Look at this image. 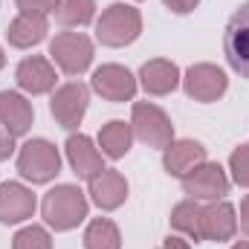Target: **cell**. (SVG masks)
<instances>
[{"instance_id":"6da1fadb","label":"cell","mask_w":249,"mask_h":249,"mask_svg":"<svg viewBox=\"0 0 249 249\" xmlns=\"http://www.w3.org/2000/svg\"><path fill=\"white\" fill-rule=\"evenodd\" d=\"M41 212H44V220L53 229L67 232V229L78 226L87 217V197L75 186H55L53 191L44 194Z\"/></svg>"},{"instance_id":"7a4b0ae2","label":"cell","mask_w":249,"mask_h":249,"mask_svg":"<svg viewBox=\"0 0 249 249\" xmlns=\"http://www.w3.org/2000/svg\"><path fill=\"white\" fill-rule=\"evenodd\" d=\"M139 32H142V15H139V9H133L127 3L107 6L96 23V38L107 47H124V44L136 41Z\"/></svg>"},{"instance_id":"3957f363","label":"cell","mask_w":249,"mask_h":249,"mask_svg":"<svg viewBox=\"0 0 249 249\" xmlns=\"http://www.w3.org/2000/svg\"><path fill=\"white\" fill-rule=\"evenodd\" d=\"M18 171L32 183H50L61 171V154L47 139H29L18 154Z\"/></svg>"},{"instance_id":"277c9868","label":"cell","mask_w":249,"mask_h":249,"mask_svg":"<svg viewBox=\"0 0 249 249\" xmlns=\"http://www.w3.org/2000/svg\"><path fill=\"white\" fill-rule=\"evenodd\" d=\"M133 133L148 145V148H168L174 142V124L171 119L157 107V105H148V102H136L133 105Z\"/></svg>"},{"instance_id":"5b68a950","label":"cell","mask_w":249,"mask_h":249,"mask_svg":"<svg viewBox=\"0 0 249 249\" xmlns=\"http://www.w3.org/2000/svg\"><path fill=\"white\" fill-rule=\"evenodd\" d=\"M223 53L235 72L249 78V0L229 18L223 32Z\"/></svg>"},{"instance_id":"8992f818","label":"cell","mask_w":249,"mask_h":249,"mask_svg":"<svg viewBox=\"0 0 249 249\" xmlns=\"http://www.w3.org/2000/svg\"><path fill=\"white\" fill-rule=\"evenodd\" d=\"M50 55L70 75H81L93 61V41L81 32H61L50 44Z\"/></svg>"},{"instance_id":"52a82bcc","label":"cell","mask_w":249,"mask_h":249,"mask_svg":"<svg viewBox=\"0 0 249 249\" xmlns=\"http://www.w3.org/2000/svg\"><path fill=\"white\" fill-rule=\"evenodd\" d=\"M183 188L191 200H217L229 191V177L217 162H200L183 177Z\"/></svg>"},{"instance_id":"ba28073f","label":"cell","mask_w":249,"mask_h":249,"mask_svg":"<svg viewBox=\"0 0 249 249\" xmlns=\"http://www.w3.org/2000/svg\"><path fill=\"white\" fill-rule=\"evenodd\" d=\"M87 102H90V90L81 84V81H70L55 90L53 96V116L58 119L61 127L72 130L78 127L84 113H87Z\"/></svg>"},{"instance_id":"9c48e42d","label":"cell","mask_w":249,"mask_h":249,"mask_svg":"<svg viewBox=\"0 0 249 249\" xmlns=\"http://www.w3.org/2000/svg\"><path fill=\"white\" fill-rule=\"evenodd\" d=\"M183 84H186V93L194 102H214L229 87L226 72L220 67H214V64H194V67H188Z\"/></svg>"},{"instance_id":"30bf717a","label":"cell","mask_w":249,"mask_h":249,"mask_svg":"<svg viewBox=\"0 0 249 249\" xmlns=\"http://www.w3.org/2000/svg\"><path fill=\"white\" fill-rule=\"evenodd\" d=\"M93 90L107 102H130L136 93V78L119 64H105L93 72Z\"/></svg>"},{"instance_id":"8fae6325","label":"cell","mask_w":249,"mask_h":249,"mask_svg":"<svg viewBox=\"0 0 249 249\" xmlns=\"http://www.w3.org/2000/svg\"><path fill=\"white\" fill-rule=\"evenodd\" d=\"M35 212V194L20 183H3L0 186V223H20L32 217Z\"/></svg>"},{"instance_id":"7c38bea8","label":"cell","mask_w":249,"mask_h":249,"mask_svg":"<svg viewBox=\"0 0 249 249\" xmlns=\"http://www.w3.org/2000/svg\"><path fill=\"white\" fill-rule=\"evenodd\" d=\"M15 78L32 96H41V93H47V90L55 87V70H53V64L47 61V58H41V55L23 58V61L18 64Z\"/></svg>"},{"instance_id":"4fadbf2b","label":"cell","mask_w":249,"mask_h":249,"mask_svg":"<svg viewBox=\"0 0 249 249\" xmlns=\"http://www.w3.org/2000/svg\"><path fill=\"white\" fill-rule=\"evenodd\" d=\"M165 171L171 177H186L188 171H194L200 162H206V148L194 139H180V142H171L165 148Z\"/></svg>"},{"instance_id":"5bb4252c","label":"cell","mask_w":249,"mask_h":249,"mask_svg":"<svg viewBox=\"0 0 249 249\" xmlns=\"http://www.w3.org/2000/svg\"><path fill=\"white\" fill-rule=\"evenodd\" d=\"M90 197L102 209H119L124 203V197H127V180L119 171L105 168L90 180Z\"/></svg>"},{"instance_id":"9a60e30c","label":"cell","mask_w":249,"mask_h":249,"mask_svg":"<svg viewBox=\"0 0 249 249\" xmlns=\"http://www.w3.org/2000/svg\"><path fill=\"white\" fill-rule=\"evenodd\" d=\"M0 124L12 133V136H23L32 127V105L20 96V93H0Z\"/></svg>"},{"instance_id":"2e32d148","label":"cell","mask_w":249,"mask_h":249,"mask_svg":"<svg viewBox=\"0 0 249 249\" xmlns=\"http://www.w3.org/2000/svg\"><path fill=\"white\" fill-rule=\"evenodd\" d=\"M67 160H70L72 171H75L78 177H84V180H93L99 171H105V168H102V154L93 148V142H90L84 133L67 139Z\"/></svg>"},{"instance_id":"e0dca14e","label":"cell","mask_w":249,"mask_h":249,"mask_svg":"<svg viewBox=\"0 0 249 249\" xmlns=\"http://www.w3.org/2000/svg\"><path fill=\"white\" fill-rule=\"evenodd\" d=\"M139 78H142V87H145L151 96H165V93H171V90L180 84V70H177L174 61L154 58V61L142 64Z\"/></svg>"},{"instance_id":"ac0fdd59","label":"cell","mask_w":249,"mask_h":249,"mask_svg":"<svg viewBox=\"0 0 249 249\" xmlns=\"http://www.w3.org/2000/svg\"><path fill=\"white\" fill-rule=\"evenodd\" d=\"M235 229H238V217L229 203H212L203 209V232L209 241H229Z\"/></svg>"},{"instance_id":"d6986e66","label":"cell","mask_w":249,"mask_h":249,"mask_svg":"<svg viewBox=\"0 0 249 249\" xmlns=\"http://www.w3.org/2000/svg\"><path fill=\"white\" fill-rule=\"evenodd\" d=\"M9 44L12 47H35L47 38V15H18L9 23Z\"/></svg>"},{"instance_id":"ffe728a7","label":"cell","mask_w":249,"mask_h":249,"mask_svg":"<svg viewBox=\"0 0 249 249\" xmlns=\"http://www.w3.org/2000/svg\"><path fill=\"white\" fill-rule=\"evenodd\" d=\"M130 142H133V127L124 122H110L102 127L99 133V145H102V154L110 157V160H119L130 151Z\"/></svg>"},{"instance_id":"44dd1931","label":"cell","mask_w":249,"mask_h":249,"mask_svg":"<svg viewBox=\"0 0 249 249\" xmlns=\"http://www.w3.org/2000/svg\"><path fill=\"white\" fill-rule=\"evenodd\" d=\"M171 226L180 229L183 235H188L191 241H203L206 238V232H203V209L197 206V200H186V203L174 206Z\"/></svg>"},{"instance_id":"7402d4cb","label":"cell","mask_w":249,"mask_h":249,"mask_svg":"<svg viewBox=\"0 0 249 249\" xmlns=\"http://www.w3.org/2000/svg\"><path fill=\"white\" fill-rule=\"evenodd\" d=\"M84 249H122V235L113 220L99 217L84 232Z\"/></svg>"},{"instance_id":"603a6c76","label":"cell","mask_w":249,"mask_h":249,"mask_svg":"<svg viewBox=\"0 0 249 249\" xmlns=\"http://www.w3.org/2000/svg\"><path fill=\"white\" fill-rule=\"evenodd\" d=\"M53 12L64 26H84L96 15V0H55Z\"/></svg>"},{"instance_id":"cb8c5ba5","label":"cell","mask_w":249,"mask_h":249,"mask_svg":"<svg viewBox=\"0 0 249 249\" xmlns=\"http://www.w3.org/2000/svg\"><path fill=\"white\" fill-rule=\"evenodd\" d=\"M12 249H53V238L44 226H26L15 235Z\"/></svg>"},{"instance_id":"d4e9b609","label":"cell","mask_w":249,"mask_h":249,"mask_svg":"<svg viewBox=\"0 0 249 249\" xmlns=\"http://www.w3.org/2000/svg\"><path fill=\"white\" fill-rule=\"evenodd\" d=\"M229 168L238 186H249V145H241L232 157H229Z\"/></svg>"},{"instance_id":"484cf974","label":"cell","mask_w":249,"mask_h":249,"mask_svg":"<svg viewBox=\"0 0 249 249\" xmlns=\"http://www.w3.org/2000/svg\"><path fill=\"white\" fill-rule=\"evenodd\" d=\"M20 15H47L55 9V0H15Z\"/></svg>"},{"instance_id":"4316f807","label":"cell","mask_w":249,"mask_h":249,"mask_svg":"<svg viewBox=\"0 0 249 249\" xmlns=\"http://www.w3.org/2000/svg\"><path fill=\"white\" fill-rule=\"evenodd\" d=\"M12 151H15V136L0 124V160H9Z\"/></svg>"},{"instance_id":"83f0119b","label":"cell","mask_w":249,"mask_h":249,"mask_svg":"<svg viewBox=\"0 0 249 249\" xmlns=\"http://www.w3.org/2000/svg\"><path fill=\"white\" fill-rule=\"evenodd\" d=\"M162 3H165L171 12H177V15H186V12H191L200 0H162Z\"/></svg>"},{"instance_id":"f1b7e54d","label":"cell","mask_w":249,"mask_h":249,"mask_svg":"<svg viewBox=\"0 0 249 249\" xmlns=\"http://www.w3.org/2000/svg\"><path fill=\"white\" fill-rule=\"evenodd\" d=\"M160 249H191V247H188V241H183V238H165V244Z\"/></svg>"},{"instance_id":"f546056e","label":"cell","mask_w":249,"mask_h":249,"mask_svg":"<svg viewBox=\"0 0 249 249\" xmlns=\"http://www.w3.org/2000/svg\"><path fill=\"white\" fill-rule=\"evenodd\" d=\"M241 226H244V232L249 235V194L244 197V203H241Z\"/></svg>"},{"instance_id":"4dcf8cb0","label":"cell","mask_w":249,"mask_h":249,"mask_svg":"<svg viewBox=\"0 0 249 249\" xmlns=\"http://www.w3.org/2000/svg\"><path fill=\"white\" fill-rule=\"evenodd\" d=\"M232 249H249V241H241V244H235Z\"/></svg>"},{"instance_id":"1f68e13d","label":"cell","mask_w":249,"mask_h":249,"mask_svg":"<svg viewBox=\"0 0 249 249\" xmlns=\"http://www.w3.org/2000/svg\"><path fill=\"white\" fill-rule=\"evenodd\" d=\"M6 67V55H3V47H0V70Z\"/></svg>"}]
</instances>
